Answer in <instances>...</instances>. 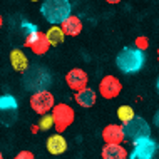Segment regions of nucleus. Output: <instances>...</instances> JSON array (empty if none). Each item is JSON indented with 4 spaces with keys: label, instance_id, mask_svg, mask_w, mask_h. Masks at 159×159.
Instances as JSON below:
<instances>
[{
    "label": "nucleus",
    "instance_id": "f3484780",
    "mask_svg": "<svg viewBox=\"0 0 159 159\" xmlns=\"http://www.w3.org/2000/svg\"><path fill=\"white\" fill-rule=\"evenodd\" d=\"M45 37H47V40H49L50 47H57L66 40V35H64L62 29L59 27V25H52V27L45 32Z\"/></svg>",
    "mask_w": 159,
    "mask_h": 159
},
{
    "label": "nucleus",
    "instance_id": "6ab92c4d",
    "mask_svg": "<svg viewBox=\"0 0 159 159\" xmlns=\"http://www.w3.org/2000/svg\"><path fill=\"white\" fill-rule=\"evenodd\" d=\"M52 127H54V121H52V116H50V112L40 116V121H39V129H40V131H50Z\"/></svg>",
    "mask_w": 159,
    "mask_h": 159
},
{
    "label": "nucleus",
    "instance_id": "b1692460",
    "mask_svg": "<svg viewBox=\"0 0 159 159\" xmlns=\"http://www.w3.org/2000/svg\"><path fill=\"white\" fill-rule=\"evenodd\" d=\"M2 25H3V19H2V15H0V29H2Z\"/></svg>",
    "mask_w": 159,
    "mask_h": 159
},
{
    "label": "nucleus",
    "instance_id": "cd10ccee",
    "mask_svg": "<svg viewBox=\"0 0 159 159\" xmlns=\"http://www.w3.org/2000/svg\"><path fill=\"white\" fill-rule=\"evenodd\" d=\"M30 2H39V0H30Z\"/></svg>",
    "mask_w": 159,
    "mask_h": 159
},
{
    "label": "nucleus",
    "instance_id": "a878e982",
    "mask_svg": "<svg viewBox=\"0 0 159 159\" xmlns=\"http://www.w3.org/2000/svg\"><path fill=\"white\" fill-rule=\"evenodd\" d=\"M157 62H159V49H157Z\"/></svg>",
    "mask_w": 159,
    "mask_h": 159
},
{
    "label": "nucleus",
    "instance_id": "20e7f679",
    "mask_svg": "<svg viewBox=\"0 0 159 159\" xmlns=\"http://www.w3.org/2000/svg\"><path fill=\"white\" fill-rule=\"evenodd\" d=\"M25 27L29 29V32L25 34L24 45L27 47L29 50H32L35 55H45L50 49L49 40H47V37H45V32L39 30L37 27H34L30 24L27 25V22H25Z\"/></svg>",
    "mask_w": 159,
    "mask_h": 159
},
{
    "label": "nucleus",
    "instance_id": "bb28decb",
    "mask_svg": "<svg viewBox=\"0 0 159 159\" xmlns=\"http://www.w3.org/2000/svg\"><path fill=\"white\" fill-rule=\"evenodd\" d=\"M157 92H159V79H157Z\"/></svg>",
    "mask_w": 159,
    "mask_h": 159
},
{
    "label": "nucleus",
    "instance_id": "0eeeda50",
    "mask_svg": "<svg viewBox=\"0 0 159 159\" xmlns=\"http://www.w3.org/2000/svg\"><path fill=\"white\" fill-rule=\"evenodd\" d=\"M122 91V84L117 77L104 75L99 82V94L104 99H116Z\"/></svg>",
    "mask_w": 159,
    "mask_h": 159
},
{
    "label": "nucleus",
    "instance_id": "4468645a",
    "mask_svg": "<svg viewBox=\"0 0 159 159\" xmlns=\"http://www.w3.org/2000/svg\"><path fill=\"white\" fill-rule=\"evenodd\" d=\"M10 64H12V69L17 72L24 74V72L29 70V59L24 50H20V49H14L10 52Z\"/></svg>",
    "mask_w": 159,
    "mask_h": 159
},
{
    "label": "nucleus",
    "instance_id": "ddd939ff",
    "mask_svg": "<svg viewBox=\"0 0 159 159\" xmlns=\"http://www.w3.org/2000/svg\"><path fill=\"white\" fill-rule=\"evenodd\" d=\"M75 102L79 104L80 107H84V109H89V107H92L94 104H96V101H97V94L94 89L91 87H85L82 89V91H79V92H75Z\"/></svg>",
    "mask_w": 159,
    "mask_h": 159
},
{
    "label": "nucleus",
    "instance_id": "39448f33",
    "mask_svg": "<svg viewBox=\"0 0 159 159\" xmlns=\"http://www.w3.org/2000/svg\"><path fill=\"white\" fill-rule=\"evenodd\" d=\"M29 104H30V109L35 114L44 116V114H49L50 111H52V107L55 106V99H54L50 91L40 89V91H35V92L30 94Z\"/></svg>",
    "mask_w": 159,
    "mask_h": 159
},
{
    "label": "nucleus",
    "instance_id": "1a4fd4ad",
    "mask_svg": "<svg viewBox=\"0 0 159 159\" xmlns=\"http://www.w3.org/2000/svg\"><path fill=\"white\" fill-rule=\"evenodd\" d=\"M66 84L69 85V89L79 92V91H82V89L87 87L89 75H87L85 70H82V69L74 67V69H70V70L66 74Z\"/></svg>",
    "mask_w": 159,
    "mask_h": 159
},
{
    "label": "nucleus",
    "instance_id": "f8f14e48",
    "mask_svg": "<svg viewBox=\"0 0 159 159\" xmlns=\"http://www.w3.org/2000/svg\"><path fill=\"white\" fill-rule=\"evenodd\" d=\"M47 151H49L52 156H61L67 151V141L62 134H52L47 137Z\"/></svg>",
    "mask_w": 159,
    "mask_h": 159
},
{
    "label": "nucleus",
    "instance_id": "393cba45",
    "mask_svg": "<svg viewBox=\"0 0 159 159\" xmlns=\"http://www.w3.org/2000/svg\"><path fill=\"white\" fill-rule=\"evenodd\" d=\"M0 159H3V154H2V151H0Z\"/></svg>",
    "mask_w": 159,
    "mask_h": 159
},
{
    "label": "nucleus",
    "instance_id": "9d476101",
    "mask_svg": "<svg viewBox=\"0 0 159 159\" xmlns=\"http://www.w3.org/2000/svg\"><path fill=\"white\" fill-rule=\"evenodd\" d=\"M102 141L106 144H122V141L126 139L124 136V129L121 124H107L102 129Z\"/></svg>",
    "mask_w": 159,
    "mask_h": 159
},
{
    "label": "nucleus",
    "instance_id": "7ed1b4c3",
    "mask_svg": "<svg viewBox=\"0 0 159 159\" xmlns=\"http://www.w3.org/2000/svg\"><path fill=\"white\" fill-rule=\"evenodd\" d=\"M50 116H52L54 127H55V132H57V134H62L64 131H67L75 121L74 107H70L69 104H66V102L55 104L52 107V111H50Z\"/></svg>",
    "mask_w": 159,
    "mask_h": 159
},
{
    "label": "nucleus",
    "instance_id": "2eb2a0df",
    "mask_svg": "<svg viewBox=\"0 0 159 159\" xmlns=\"http://www.w3.org/2000/svg\"><path fill=\"white\" fill-rule=\"evenodd\" d=\"M101 156L102 159H127V151L122 144H106Z\"/></svg>",
    "mask_w": 159,
    "mask_h": 159
},
{
    "label": "nucleus",
    "instance_id": "423d86ee",
    "mask_svg": "<svg viewBox=\"0 0 159 159\" xmlns=\"http://www.w3.org/2000/svg\"><path fill=\"white\" fill-rule=\"evenodd\" d=\"M122 129H124L126 139L132 141V143H137V141L146 139V137L151 136V127H149V124L146 122L143 117H139V116H136V117L131 119L127 124H124Z\"/></svg>",
    "mask_w": 159,
    "mask_h": 159
},
{
    "label": "nucleus",
    "instance_id": "412c9836",
    "mask_svg": "<svg viewBox=\"0 0 159 159\" xmlns=\"http://www.w3.org/2000/svg\"><path fill=\"white\" fill-rule=\"evenodd\" d=\"M14 159H35V154L32 151H27V149H24V151L17 152Z\"/></svg>",
    "mask_w": 159,
    "mask_h": 159
},
{
    "label": "nucleus",
    "instance_id": "6e6552de",
    "mask_svg": "<svg viewBox=\"0 0 159 159\" xmlns=\"http://www.w3.org/2000/svg\"><path fill=\"white\" fill-rule=\"evenodd\" d=\"M157 152V144L154 143L151 137H146L134 143L132 149V159H154Z\"/></svg>",
    "mask_w": 159,
    "mask_h": 159
},
{
    "label": "nucleus",
    "instance_id": "f257e3e1",
    "mask_svg": "<svg viewBox=\"0 0 159 159\" xmlns=\"http://www.w3.org/2000/svg\"><path fill=\"white\" fill-rule=\"evenodd\" d=\"M72 5L69 0H44L40 7L42 17L52 25H61L70 15Z\"/></svg>",
    "mask_w": 159,
    "mask_h": 159
},
{
    "label": "nucleus",
    "instance_id": "9b49d317",
    "mask_svg": "<svg viewBox=\"0 0 159 159\" xmlns=\"http://www.w3.org/2000/svg\"><path fill=\"white\" fill-rule=\"evenodd\" d=\"M59 27L62 29V32H64L66 37H77L80 32H82V20H80L77 15L70 14Z\"/></svg>",
    "mask_w": 159,
    "mask_h": 159
},
{
    "label": "nucleus",
    "instance_id": "f03ea898",
    "mask_svg": "<svg viewBox=\"0 0 159 159\" xmlns=\"http://www.w3.org/2000/svg\"><path fill=\"white\" fill-rule=\"evenodd\" d=\"M146 62V55L143 50H137L136 47H126L117 54L116 64L117 69L124 74H134V72L141 70Z\"/></svg>",
    "mask_w": 159,
    "mask_h": 159
},
{
    "label": "nucleus",
    "instance_id": "dca6fc26",
    "mask_svg": "<svg viewBox=\"0 0 159 159\" xmlns=\"http://www.w3.org/2000/svg\"><path fill=\"white\" fill-rule=\"evenodd\" d=\"M0 114H3L5 117H10V121H14L17 116V101L12 96H2L0 97Z\"/></svg>",
    "mask_w": 159,
    "mask_h": 159
},
{
    "label": "nucleus",
    "instance_id": "a211bd4d",
    "mask_svg": "<svg viewBox=\"0 0 159 159\" xmlns=\"http://www.w3.org/2000/svg\"><path fill=\"white\" fill-rule=\"evenodd\" d=\"M134 117H136V112H134V109H132L131 106H121L117 109V119L122 122V126L127 124L131 119H134Z\"/></svg>",
    "mask_w": 159,
    "mask_h": 159
},
{
    "label": "nucleus",
    "instance_id": "5701e85b",
    "mask_svg": "<svg viewBox=\"0 0 159 159\" xmlns=\"http://www.w3.org/2000/svg\"><path fill=\"white\" fill-rule=\"evenodd\" d=\"M107 3H111V5H116V3H119V2H122V0H106Z\"/></svg>",
    "mask_w": 159,
    "mask_h": 159
},
{
    "label": "nucleus",
    "instance_id": "4be33fe9",
    "mask_svg": "<svg viewBox=\"0 0 159 159\" xmlns=\"http://www.w3.org/2000/svg\"><path fill=\"white\" fill-rule=\"evenodd\" d=\"M154 124L159 127V111H156V114H154Z\"/></svg>",
    "mask_w": 159,
    "mask_h": 159
},
{
    "label": "nucleus",
    "instance_id": "aec40b11",
    "mask_svg": "<svg viewBox=\"0 0 159 159\" xmlns=\"http://www.w3.org/2000/svg\"><path fill=\"white\" fill-rule=\"evenodd\" d=\"M148 47H149V42H148V39H146L144 35L136 39V49L137 50H146Z\"/></svg>",
    "mask_w": 159,
    "mask_h": 159
}]
</instances>
